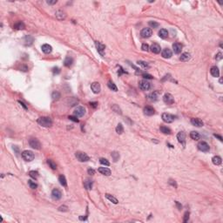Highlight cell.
Wrapping results in <instances>:
<instances>
[{"label":"cell","mask_w":223,"mask_h":223,"mask_svg":"<svg viewBox=\"0 0 223 223\" xmlns=\"http://www.w3.org/2000/svg\"><path fill=\"white\" fill-rule=\"evenodd\" d=\"M58 181L60 182V184L63 186V187H66L67 186V182H66V179L64 175H60L59 178H58Z\"/></svg>","instance_id":"obj_32"},{"label":"cell","mask_w":223,"mask_h":223,"mask_svg":"<svg viewBox=\"0 0 223 223\" xmlns=\"http://www.w3.org/2000/svg\"><path fill=\"white\" fill-rule=\"evenodd\" d=\"M140 34H141V37H142V38H150L153 34V31L151 28H144V29L141 31Z\"/></svg>","instance_id":"obj_8"},{"label":"cell","mask_w":223,"mask_h":223,"mask_svg":"<svg viewBox=\"0 0 223 223\" xmlns=\"http://www.w3.org/2000/svg\"><path fill=\"white\" fill-rule=\"evenodd\" d=\"M159 36L161 38H167L168 36V31L166 29H160V31H159Z\"/></svg>","instance_id":"obj_27"},{"label":"cell","mask_w":223,"mask_h":223,"mask_svg":"<svg viewBox=\"0 0 223 223\" xmlns=\"http://www.w3.org/2000/svg\"><path fill=\"white\" fill-rule=\"evenodd\" d=\"M112 159H113V161L116 162L118 159H119V154H118V153H117V152H113V153H112Z\"/></svg>","instance_id":"obj_40"},{"label":"cell","mask_w":223,"mask_h":223,"mask_svg":"<svg viewBox=\"0 0 223 223\" xmlns=\"http://www.w3.org/2000/svg\"><path fill=\"white\" fill-rule=\"evenodd\" d=\"M51 197H52L53 200L58 201V200L61 199V197H62V194H61V192L58 189H53L52 190V192H51Z\"/></svg>","instance_id":"obj_11"},{"label":"cell","mask_w":223,"mask_h":223,"mask_svg":"<svg viewBox=\"0 0 223 223\" xmlns=\"http://www.w3.org/2000/svg\"><path fill=\"white\" fill-rule=\"evenodd\" d=\"M91 91H93L94 93H98L101 90V87H100V85H99V83L93 82L91 85Z\"/></svg>","instance_id":"obj_13"},{"label":"cell","mask_w":223,"mask_h":223,"mask_svg":"<svg viewBox=\"0 0 223 223\" xmlns=\"http://www.w3.org/2000/svg\"><path fill=\"white\" fill-rule=\"evenodd\" d=\"M163 100L167 105H171V104H173L174 102V98L170 93H166L164 95V97H163Z\"/></svg>","instance_id":"obj_9"},{"label":"cell","mask_w":223,"mask_h":223,"mask_svg":"<svg viewBox=\"0 0 223 223\" xmlns=\"http://www.w3.org/2000/svg\"><path fill=\"white\" fill-rule=\"evenodd\" d=\"M57 3V0H54V1H47V4L48 5H54Z\"/></svg>","instance_id":"obj_57"},{"label":"cell","mask_w":223,"mask_h":223,"mask_svg":"<svg viewBox=\"0 0 223 223\" xmlns=\"http://www.w3.org/2000/svg\"><path fill=\"white\" fill-rule=\"evenodd\" d=\"M139 88H140L142 91H147V90L150 89L151 85H150V83L148 82V81H146V80H141V81H139Z\"/></svg>","instance_id":"obj_7"},{"label":"cell","mask_w":223,"mask_h":223,"mask_svg":"<svg viewBox=\"0 0 223 223\" xmlns=\"http://www.w3.org/2000/svg\"><path fill=\"white\" fill-rule=\"evenodd\" d=\"M112 108V110H113V111L115 112L116 113H118V114H121V113H122V111H121V109H120V108H119V107H118L117 105H113Z\"/></svg>","instance_id":"obj_37"},{"label":"cell","mask_w":223,"mask_h":223,"mask_svg":"<svg viewBox=\"0 0 223 223\" xmlns=\"http://www.w3.org/2000/svg\"><path fill=\"white\" fill-rule=\"evenodd\" d=\"M28 185H29V187L31 189H36V188H38V185L32 181H28Z\"/></svg>","instance_id":"obj_39"},{"label":"cell","mask_w":223,"mask_h":223,"mask_svg":"<svg viewBox=\"0 0 223 223\" xmlns=\"http://www.w3.org/2000/svg\"><path fill=\"white\" fill-rule=\"evenodd\" d=\"M169 183L171 184V185H173L174 187V188H177V185H176V183H175V181L174 182V181H172V180H170V181H169Z\"/></svg>","instance_id":"obj_54"},{"label":"cell","mask_w":223,"mask_h":223,"mask_svg":"<svg viewBox=\"0 0 223 223\" xmlns=\"http://www.w3.org/2000/svg\"><path fill=\"white\" fill-rule=\"evenodd\" d=\"M177 139L180 143H182L184 144L185 143V139H186V134L184 132H180L177 134Z\"/></svg>","instance_id":"obj_22"},{"label":"cell","mask_w":223,"mask_h":223,"mask_svg":"<svg viewBox=\"0 0 223 223\" xmlns=\"http://www.w3.org/2000/svg\"><path fill=\"white\" fill-rule=\"evenodd\" d=\"M98 171L101 174L105 175V176H109L110 174H111V170L109 168H107V167H99L98 169Z\"/></svg>","instance_id":"obj_18"},{"label":"cell","mask_w":223,"mask_h":223,"mask_svg":"<svg viewBox=\"0 0 223 223\" xmlns=\"http://www.w3.org/2000/svg\"><path fill=\"white\" fill-rule=\"evenodd\" d=\"M87 172H88V174H90V175H93L95 174V171L92 168H89V169L87 170Z\"/></svg>","instance_id":"obj_50"},{"label":"cell","mask_w":223,"mask_h":223,"mask_svg":"<svg viewBox=\"0 0 223 223\" xmlns=\"http://www.w3.org/2000/svg\"><path fill=\"white\" fill-rule=\"evenodd\" d=\"M138 65H140V66H142L143 68H148L149 67V65H148V64H147L146 62H145V61H138Z\"/></svg>","instance_id":"obj_42"},{"label":"cell","mask_w":223,"mask_h":223,"mask_svg":"<svg viewBox=\"0 0 223 223\" xmlns=\"http://www.w3.org/2000/svg\"><path fill=\"white\" fill-rule=\"evenodd\" d=\"M149 25L152 27V28H157V27L159 26V24L157 22H155V21H150Z\"/></svg>","instance_id":"obj_45"},{"label":"cell","mask_w":223,"mask_h":223,"mask_svg":"<svg viewBox=\"0 0 223 223\" xmlns=\"http://www.w3.org/2000/svg\"><path fill=\"white\" fill-rule=\"evenodd\" d=\"M214 137H216L217 139H219V140H220V141H222V137H221V135H218V134H214Z\"/></svg>","instance_id":"obj_56"},{"label":"cell","mask_w":223,"mask_h":223,"mask_svg":"<svg viewBox=\"0 0 223 223\" xmlns=\"http://www.w3.org/2000/svg\"><path fill=\"white\" fill-rule=\"evenodd\" d=\"M160 132H163L164 134H170L171 133V130L167 126H160Z\"/></svg>","instance_id":"obj_33"},{"label":"cell","mask_w":223,"mask_h":223,"mask_svg":"<svg viewBox=\"0 0 223 223\" xmlns=\"http://www.w3.org/2000/svg\"><path fill=\"white\" fill-rule=\"evenodd\" d=\"M75 155H76V158L78 159V160H79L80 162H85V161H88L90 160L89 156L83 152H77Z\"/></svg>","instance_id":"obj_3"},{"label":"cell","mask_w":223,"mask_h":223,"mask_svg":"<svg viewBox=\"0 0 223 223\" xmlns=\"http://www.w3.org/2000/svg\"><path fill=\"white\" fill-rule=\"evenodd\" d=\"M161 55H162V57L164 58H170L171 57H172L173 52H172V51H171L170 49H168V48H166V49H164L162 51V52H161Z\"/></svg>","instance_id":"obj_14"},{"label":"cell","mask_w":223,"mask_h":223,"mask_svg":"<svg viewBox=\"0 0 223 223\" xmlns=\"http://www.w3.org/2000/svg\"><path fill=\"white\" fill-rule=\"evenodd\" d=\"M197 146H198V149L200 150V151L204 152V153L208 152V151L210 150L209 145H208L207 142H205V141H201V142H200Z\"/></svg>","instance_id":"obj_4"},{"label":"cell","mask_w":223,"mask_h":223,"mask_svg":"<svg viewBox=\"0 0 223 223\" xmlns=\"http://www.w3.org/2000/svg\"><path fill=\"white\" fill-rule=\"evenodd\" d=\"M41 49H42V51L46 54L51 53V51H52V47H51L50 45H48V44H45V45H43L42 47H41Z\"/></svg>","instance_id":"obj_20"},{"label":"cell","mask_w":223,"mask_h":223,"mask_svg":"<svg viewBox=\"0 0 223 223\" xmlns=\"http://www.w3.org/2000/svg\"><path fill=\"white\" fill-rule=\"evenodd\" d=\"M190 58H191L190 53H188V52H184V53L181 54L180 59H181V61H182V62H187V61L189 60Z\"/></svg>","instance_id":"obj_24"},{"label":"cell","mask_w":223,"mask_h":223,"mask_svg":"<svg viewBox=\"0 0 223 223\" xmlns=\"http://www.w3.org/2000/svg\"><path fill=\"white\" fill-rule=\"evenodd\" d=\"M18 103H19V104H20V105H22V106L24 107L25 109H27V106H26V105H25V103H24V102H22V101H20V100H19V101H18Z\"/></svg>","instance_id":"obj_55"},{"label":"cell","mask_w":223,"mask_h":223,"mask_svg":"<svg viewBox=\"0 0 223 223\" xmlns=\"http://www.w3.org/2000/svg\"><path fill=\"white\" fill-rule=\"evenodd\" d=\"M85 113V109L83 106H78L74 111V114L76 117H82Z\"/></svg>","instance_id":"obj_10"},{"label":"cell","mask_w":223,"mask_h":223,"mask_svg":"<svg viewBox=\"0 0 223 223\" xmlns=\"http://www.w3.org/2000/svg\"><path fill=\"white\" fill-rule=\"evenodd\" d=\"M67 210H68V208L66 206H61L58 208V211H60V212H66Z\"/></svg>","instance_id":"obj_47"},{"label":"cell","mask_w":223,"mask_h":223,"mask_svg":"<svg viewBox=\"0 0 223 223\" xmlns=\"http://www.w3.org/2000/svg\"><path fill=\"white\" fill-rule=\"evenodd\" d=\"M72 63H73V58H71V57H66L65 61H64V65L67 67H70L72 65Z\"/></svg>","instance_id":"obj_25"},{"label":"cell","mask_w":223,"mask_h":223,"mask_svg":"<svg viewBox=\"0 0 223 223\" xmlns=\"http://www.w3.org/2000/svg\"><path fill=\"white\" fill-rule=\"evenodd\" d=\"M154 112H154V109L152 106H146L144 108V113L147 116H152L154 114Z\"/></svg>","instance_id":"obj_19"},{"label":"cell","mask_w":223,"mask_h":223,"mask_svg":"<svg viewBox=\"0 0 223 223\" xmlns=\"http://www.w3.org/2000/svg\"><path fill=\"white\" fill-rule=\"evenodd\" d=\"M85 188H86V189H91V187H92V181H90V180H86V181H85Z\"/></svg>","instance_id":"obj_35"},{"label":"cell","mask_w":223,"mask_h":223,"mask_svg":"<svg viewBox=\"0 0 223 223\" xmlns=\"http://www.w3.org/2000/svg\"><path fill=\"white\" fill-rule=\"evenodd\" d=\"M90 105H91L92 107H94V108H96V107L98 106V103L97 102H91L90 103Z\"/></svg>","instance_id":"obj_53"},{"label":"cell","mask_w":223,"mask_h":223,"mask_svg":"<svg viewBox=\"0 0 223 223\" xmlns=\"http://www.w3.org/2000/svg\"><path fill=\"white\" fill-rule=\"evenodd\" d=\"M216 60H221V58H222V54L221 53V52H219L218 54H217V56H216Z\"/></svg>","instance_id":"obj_52"},{"label":"cell","mask_w":223,"mask_h":223,"mask_svg":"<svg viewBox=\"0 0 223 223\" xmlns=\"http://www.w3.org/2000/svg\"><path fill=\"white\" fill-rule=\"evenodd\" d=\"M143 77L145 78H148V79H152L153 78V76L150 75V74H143Z\"/></svg>","instance_id":"obj_51"},{"label":"cell","mask_w":223,"mask_h":223,"mask_svg":"<svg viewBox=\"0 0 223 223\" xmlns=\"http://www.w3.org/2000/svg\"><path fill=\"white\" fill-rule=\"evenodd\" d=\"M105 198H106L108 201H110L111 202L113 203V204H118V200H117V199L115 198L114 196H112V195H111V194H105Z\"/></svg>","instance_id":"obj_26"},{"label":"cell","mask_w":223,"mask_h":223,"mask_svg":"<svg viewBox=\"0 0 223 223\" xmlns=\"http://www.w3.org/2000/svg\"><path fill=\"white\" fill-rule=\"evenodd\" d=\"M175 118L176 117L174 116V115H172V114L170 113H167V112L162 114V119L166 123H172L175 119Z\"/></svg>","instance_id":"obj_6"},{"label":"cell","mask_w":223,"mask_h":223,"mask_svg":"<svg viewBox=\"0 0 223 223\" xmlns=\"http://www.w3.org/2000/svg\"><path fill=\"white\" fill-rule=\"evenodd\" d=\"M210 72H211V75L214 78H218L220 76V71L217 66H213L210 70Z\"/></svg>","instance_id":"obj_21"},{"label":"cell","mask_w":223,"mask_h":223,"mask_svg":"<svg viewBox=\"0 0 223 223\" xmlns=\"http://www.w3.org/2000/svg\"><path fill=\"white\" fill-rule=\"evenodd\" d=\"M34 153L31 151L29 150H26V151H24L22 153V158L25 160V161H32L34 160Z\"/></svg>","instance_id":"obj_2"},{"label":"cell","mask_w":223,"mask_h":223,"mask_svg":"<svg viewBox=\"0 0 223 223\" xmlns=\"http://www.w3.org/2000/svg\"><path fill=\"white\" fill-rule=\"evenodd\" d=\"M59 98H60V93H59V92L54 91L53 93H52V98H53V99H58Z\"/></svg>","instance_id":"obj_44"},{"label":"cell","mask_w":223,"mask_h":223,"mask_svg":"<svg viewBox=\"0 0 223 223\" xmlns=\"http://www.w3.org/2000/svg\"><path fill=\"white\" fill-rule=\"evenodd\" d=\"M107 85H108V87H109V89H111L112 91H118V88H117V86H116V85L114 84V83H112V82H108V84H107Z\"/></svg>","instance_id":"obj_34"},{"label":"cell","mask_w":223,"mask_h":223,"mask_svg":"<svg viewBox=\"0 0 223 223\" xmlns=\"http://www.w3.org/2000/svg\"><path fill=\"white\" fill-rule=\"evenodd\" d=\"M95 45H96V48L98 50V53L100 54L101 56H104V51H105V45H103V44H101L100 42H98V41L95 42Z\"/></svg>","instance_id":"obj_12"},{"label":"cell","mask_w":223,"mask_h":223,"mask_svg":"<svg viewBox=\"0 0 223 223\" xmlns=\"http://www.w3.org/2000/svg\"><path fill=\"white\" fill-rule=\"evenodd\" d=\"M55 16L58 20H63V19H65V18H66V15H65V12H63L62 11H57L55 13Z\"/></svg>","instance_id":"obj_23"},{"label":"cell","mask_w":223,"mask_h":223,"mask_svg":"<svg viewBox=\"0 0 223 223\" xmlns=\"http://www.w3.org/2000/svg\"><path fill=\"white\" fill-rule=\"evenodd\" d=\"M141 49L144 51H147L149 50V45H147V44H143L142 46H141Z\"/></svg>","instance_id":"obj_48"},{"label":"cell","mask_w":223,"mask_h":223,"mask_svg":"<svg viewBox=\"0 0 223 223\" xmlns=\"http://www.w3.org/2000/svg\"><path fill=\"white\" fill-rule=\"evenodd\" d=\"M190 137H191V139H193L194 140H198V139H200V134H199V132H195V131H193V132H191V133H190Z\"/></svg>","instance_id":"obj_30"},{"label":"cell","mask_w":223,"mask_h":223,"mask_svg":"<svg viewBox=\"0 0 223 223\" xmlns=\"http://www.w3.org/2000/svg\"><path fill=\"white\" fill-rule=\"evenodd\" d=\"M151 51L153 52V53L155 54H158L161 51V48H160V45H158V44H156V43H154V44H153L152 45H151Z\"/></svg>","instance_id":"obj_15"},{"label":"cell","mask_w":223,"mask_h":223,"mask_svg":"<svg viewBox=\"0 0 223 223\" xmlns=\"http://www.w3.org/2000/svg\"><path fill=\"white\" fill-rule=\"evenodd\" d=\"M53 72H54V74H55V73L58 74V73H59V72H60V71H59V69H58V68H54V69H53Z\"/></svg>","instance_id":"obj_58"},{"label":"cell","mask_w":223,"mask_h":223,"mask_svg":"<svg viewBox=\"0 0 223 223\" xmlns=\"http://www.w3.org/2000/svg\"><path fill=\"white\" fill-rule=\"evenodd\" d=\"M29 175L33 179H37L38 177V173L37 171H31L29 173Z\"/></svg>","instance_id":"obj_41"},{"label":"cell","mask_w":223,"mask_h":223,"mask_svg":"<svg viewBox=\"0 0 223 223\" xmlns=\"http://www.w3.org/2000/svg\"><path fill=\"white\" fill-rule=\"evenodd\" d=\"M48 165L50 166V167H51V169H53V170H55V169H57V165H56V163L54 162L53 160H48Z\"/></svg>","instance_id":"obj_36"},{"label":"cell","mask_w":223,"mask_h":223,"mask_svg":"<svg viewBox=\"0 0 223 223\" xmlns=\"http://www.w3.org/2000/svg\"><path fill=\"white\" fill-rule=\"evenodd\" d=\"M123 131H124V128H123V125H121V124H118V125H117L116 127V132L118 134H121L123 132Z\"/></svg>","instance_id":"obj_38"},{"label":"cell","mask_w":223,"mask_h":223,"mask_svg":"<svg viewBox=\"0 0 223 223\" xmlns=\"http://www.w3.org/2000/svg\"><path fill=\"white\" fill-rule=\"evenodd\" d=\"M189 215H190V213L189 212H186L185 214H184V220H183V221L184 222H188V220H189Z\"/></svg>","instance_id":"obj_46"},{"label":"cell","mask_w":223,"mask_h":223,"mask_svg":"<svg viewBox=\"0 0 223 223\" xmlns=\"http://www.w3.org/2000/svg\"><path fill=\"white\" fill-rule=\"evenodd\" d=\"M99 162H100L101 164H102V165H104V166H109L110 165L109 161L107 160L106 159H104V158L99 159Z\"/></svg>","instance_id":"obj_43"},{"label":"cell","mask_w":223,"mask_h":223,"mask_svg":"<svg viewBox=\"0 0 223 223\" xmlns=\"http://www.w3.org/2000/svg\"><path fill=\"white\" fill-rule=\"evenodd\" d=\"M14 27H15V29H17V30H24L25 26V24L20 21V22H18L17 24H15Z\"/></svg>","instance_id":"obj_31"},{"label":"cell","mask_w":223,"mask_h":223,"mask_svg":"<svg viewBox=\"0 0 223 223\" xmlns=\"http://www.w3.org/2000/svg\"><path fill=\"white\" fill-rule=\"evenodd\" d=\"M29 144L32 148H34V149L39 150L41 148L40 142H39V140L37 139H34V138L31 139L29 140Z\"/></svg>","instance_id":"obj_5"},{"label":"cell","mask_w":223,"mask_h":223,"mask_svg":"<svg viewBox=\"0 0 223 223\" xmlns=\"http://www.w3.org/2000/svg\"><path fill=\"white\" fill-rule=\"evenodd\" d=\"M191 123H192V125H194V126H197V127H201L204 124H203L202 120L201 119H200V118H192L191 119Z\"/></svg>","instance_id":"obj_17"},{"label":"cell","mask_w":223,"mask_h":223,"mask_svg":"<svg viewBox=\"0 0 223 223\" xmlns=\"http://www.w3.org/2000/svg\"><path fill=\"white\" fill-rule=\"evenodd\" d=\"M148 99L151 101H156L157 99H158V93H157L156 91L150 93L149 95H148Z\"/></svg>","instance_id":"obj_29"},{"label":"cell","mask_w":223,"mask_h":223,"mask_svg":"<svg viewBox=\"0 0 223 223\" xmlns=\"http://www.w3.org/2000/svg\"><path fill=\"white\" fill-rule=\"evenodd\" d=\"M173 49H174V53L179 54L181 52V50H182V45L180 43H174L173 45Z\"/></svg>","instance_id":"obj_16"},{"label":"cell","mask_w":223,"mask_h":223,"mask_svg":"<svg viewBox=\"0 0 223 223\" xmlns=\"http://www.w3.org/2000/svg\"><path fill=\"white\" fill-rule=\"evenodd\" d=\"M212 161L215 166H219V165H221V164L222 160H221V158L220 156H214V158H213Z\"/></svg>","instance_id":"obj_28"},{"label":"cell","mask_w":223,"mask_h":223,"mask_svg":"<svg viewBox=\"0 0 223 223\" xmlns=\"http://www.w3.org/2000/svg\"><path fill=\"white\" fill-rule=\"evenodd\" d=\"M38 123L44 127H50L52 125V120L49 117H41L38 119Z\"/></svg>","instance_id":"obj_1"},{"label":"cell","mask_w":223,"mask_h":223,"mask_svg":"<svg viewBox=\"0 0 223 223\" xmlns=\"http://www.w3.org/2000/svg\"><path fill=\"white\" fill-rule=\"evenodd\" d=\"M69 119H71V120L74 121V122H78V119L77 118V117H74V116H69Z\"/></svg>","instance_id":"obj_49"}]
</instances>
